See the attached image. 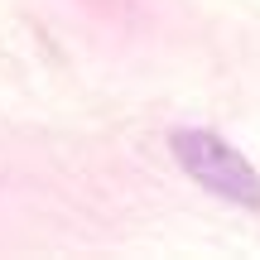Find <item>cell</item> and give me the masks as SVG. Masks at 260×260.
<instances>
[{"mask_svg":"<svg viewBox=\"0 0 260 260\" xmlns=\"http://www.w3.org/2000/svg\"><path fill=\"white\" fill-rule=\"evenodd\" d=\"M174 154L178 164L193 174V183H203L207 193L226 198L236 207H260V174L236 145H226L212 130H174Z\"/></svg>","mask_w":260,"mask_h":260,"instance_id":"cell-1","label":"cell"}]
</instances>
